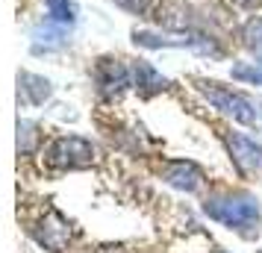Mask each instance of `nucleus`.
<instances>
[{
    "mask_svg": "<svg viewBox=\"0 0 262 253\" xmlns=\"http://www.w3.org/2000/svg\"><path fill=\"white\" fill-rule=\"evenodd\" d=\"M203 212L215 221L227 224L230 229H250L259 224V203L250 197V194H227V197H209L203 203Z\"/></svg>",
    "mask_w": 262,
    "mask_h": 253,
    "instance_id": "nucleus-1",
    "label": "nucleus"
},
{
    "mask_svg": "<svg viewBox=\"0 0 262 253\" xmlns=\"http://www.w3.org/2000/svg\"><path fill=\"white\" fill-rule=\"evenodd\" d=\"M95 159V147L80 135H68V139H56L48 150V162L53 168H85Z\"/></svg>",
    "mask_w": 262,
    "mask_h": 253,
    "instance_id": "nucleus-2",
    "label": "nucleus"
},
{
    "mask_svg": "<svg viewBox=\"0 0 262 253\" xmlns=\"http://www.w3.org/2000/svg\"><path fill=\"white\" fill-rule=\"evenodd\" d=\"M201 91L215 109H221V112H227V115H233V118L242 121V124H253V121H256L253 103H250L248 97L233 95V91L221 88L218 83H201Z\"/></svg>",
    "mask_w": 262,
    "mask_h": 253,
    "instance_id": "nucleus-3",
    "label": "nucleus"
},
{
    "mask_svg": "<svg viewBox=\"0 0 262 253\" xmlns=\"http://www.w3.org/2000/svg\"><path fill=\"white\" fill-rule=\"evenodd\" d=\"M36 239H38V244H45L48 250L59 253L62 247L68 244V239H71V227H68L56 212H50V215H45V221L36 227Z\"/></svg>",
    "mask_w": 262,
    "mask_h": 253,
    "instance_id": "nucleus-4",
    "label": "nucleus"
},
{
    "mask_svg": "<svg viewBox=\"0 0 262 253\" xmlns=\"http://www.w3.org/2000/svg\"><path fill=\"white\" fill-rule=\"evenodd\" d=\"M227 145H230V153H233V159L242 168L262 171V145H256L250 135L233 133V135H227Z\"/></svg>",
    "mask_w": 262,
    "mask_h": 253,
    "instance_id": "nucleus-5",
    "label": "nucleus"
},
{
    "mask_svg": "<svg viewBox=\"0 0 262 253\" xmlns=\"http://www.w3.org/2000/svg\"><path fill=\"white\" fill-rule=\"evenodd\" d=\"M162 180L168 182V186H174V189H183V192H194L198 186H201V171H198V165L194 162H171L165 168V174H162Z\"/></svg>",
    "mask_w": 262,
    "mask_h": 253,
    "instance_id": "nucleus-6",
    "label": "nucleus"
},
{
    "mask_svg": "<svg viewBox=\"0 0 262 253\" xmlns=\"http://www.w3.org/2000/svg\"><path fill=\"white\" fill-rule=\"evenodd\" d=\"M50 95H53V85H50V80L38 77V74H30V71L18 74V97H24L27 103L41 106Z\"/></svg>",
    "mask_w": 262,
    "mask_h": 253,
    "instance_id": "nucleus-7",
    "label": "nucleus"
},
{
    "mask_svg": "<svg viewBox=\"0 0 262 253\" xmlns=\"http://www.w3.org/2000/svg\"><path fill=\"white\" fill-rule=\"evenodd\" d=\"M59 48H65V27L62 24L48 21L33 30V53H50Z\"/></svg>",
    "mask_w": 262,
    "mask_h": 253,
    "instance_id": "nucleus-8",
    "label": "nucleus"
},
{
    "mask_svg": "<svg viewBox=\"0 0 262 253\" xmlns=\"http://www.w3.org/2000/svg\"><path fill=\"white\" fill-rule=\"evenodd\" d=\"M127 83H130V74H127V68L121 62L103 59L97 65V85H100V91L112 95V91H121Z\"/></svg>",
    "mask_w": 262,
    "mask_h": 253,
    "instance_id": "nucleus-9",
    "label": "nucleus"
},
{
    "mask_svg": "<svg viewBox=\"0 0 262 253\" xmlns=\"http://www.w3.org/2000/svg\"><path fill=\"white\" fill-rule=\"evenodd\" d=\"M133 80H136V88H142L144 95L162 91V88L168 85L165 77L156 71L154 65H147V62H136V65H133Z\"/></svg>",
    "mask_w": 262,
    "mask_h": 253,
    "instance_id": "nucleus-10",
    "label": "nucleus"
},
{
    "mask_svg": "<svg viewBox=\"0 0 262 253\" xmlns=\"http://www.w3.org/2000/svg\"><path fill=\"white\" fill-rule=\"evenodd\" d=\"M50 12V21H56L62 27H71L74 24V3L71 0H45Z\"/></svg>",
    "mask_w": 262,
    "mask_h": 253,
    "instance_id": "nucleus-11",
    "label": "nucleus"
},
{
    "mask_svg": "<svg viewBox=\"0 0 262 253\" xmlns=\"http://www.w3.org/2000/svg\"><path fill=\"white\" fill-rule=\"evenodd\" d=\"M38 142V127L33 121H18V153H33Z\"/></svg>",
    "mask_w": 262,
    "mask_h": 253,
    "instance_id": "nucleus-12",
    "label": "nucleus"
},
{
    "mask_svg": "<svg viewBox=\"0 0 262 253\" xmlns=\"http://www.w3.org/2000/svg\"><path fill=\"white\" fill-rule=\"evenodd\" d=\"M233 80L262 85V62H238V65H233Z\"/></svg>",
    "mask_w": 262,
    "mask_h": 253,
    "instance_id": "nucleus-13",
    "label": "nucleus"
},
{
    "mask_svg": "<svg viewBox=\"0 0 262 253\" xmlns=\"http://www.w3.org/2000/svg\"><path fill=\"white\" fill-rule=\"evenodd\" d=\"M245 38H248V48L262 59V18H253L250 21L248 30H245Z\"/></svg>",
    "mask_w": 262,
    "mask_h": 253,
    "instance_id": "nucleus-14",
    "label": "nucleus"
},
{
    "mask_svg": "<svg viewBox=\"0 0 262 253\" xmlns=\"http://www.w3.org/2000/svg\"><path fill=\"white\" fill-rule=\"evenodd\" d=\"M112 3L121 6L124 12H133V15H144L147 6H150V0H112Z\"/></svg>",
    "mask_w": 262,
    "mask_h": 253,
    "instance_id": "nucleus-15",
    "label": "nucleus"
},
{
    "mask_svg": "<svg viewBox=\"0 0 262 253\" xmlns=\"http://www.w3.org/2000/svg\"><path fill=\"white\" fill-rule=\"evenodd\" d=\"M238 9H253V6H259V0H233Z\"/></svg>",
    "mask_w": 262,
    "mask_h": 253,
    "instance_id": "nucleus-16",
    "label": "nucleus"
}]
</instances>
